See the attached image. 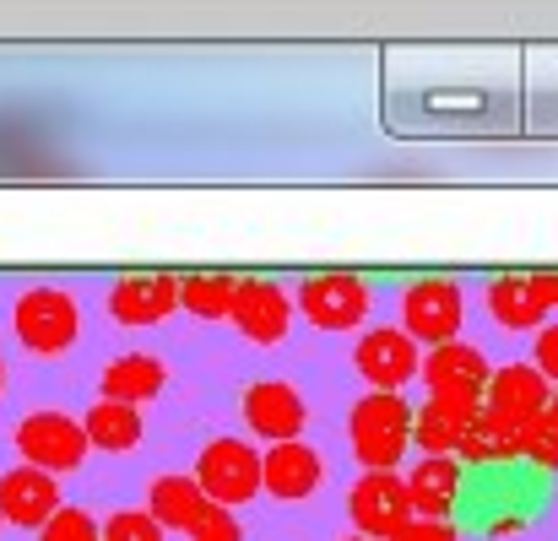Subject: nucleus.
Returning <instances> with one entry per match:
<instances>
[{
    "mask_svg": "<svg viewBox=\"0 0 558 541\" xmlns=\"http://www.w3.org/2000/svg\"><path fill=\"white\" fill-rule=\"evenodd\" d=\"M5 331L11 342L27 353L33 362H60L76 353L82 331H87V309H82V293L65 287V282H22L5 304Z\"/></svg>",
    "mask_w": 558,
    "mask_h": 541,
    "instance_id": "f257e3e1",
    "label": "nucleus"
},
{
    "mask_svg": "<svg viewBox=\"0 0 558 541\" xmlns=\"http://www.w3.org/2000/svg\"><path fill=\"white\" fill-rule=\"evenodd\" d=\"M515 444H521V460H526V466L558 471V428L548 422V411L532 417V422H521V428H515Z\"/></svg>",
    "mask_w": 558,
    "mask_h": 541,
    "instance_id": "b1692460",
    "label": "nucleus"
},
{
    "mask_svg": "<svg viewBox=\"0 0 558 541\" xmlns=\"http://www.w3.org/2000/svg\"><path fill=\"white\" fill-rule=\"evenodd\" d=\"M326 482V460L310 439H277L260 450V493H271L277 504H304L315 499Z\"/></svg>",
    "mask_w": 558,
    "mask_h": 541,
    "instance_id": "ddd939ff",
    "label": "nucleus"
},
{
    "mask_svg": "<svg viewBox=\"0 0 558 541\" xmlns=\"http://www.w3.org/2000/svg\"><path fill=\"white\" fill-rule=\"evenodd\" d=\"M548 422H554V428H558V395H554V401H548Z\"/></svg>",
    "mask_w": 558,
    "mask_h": 541,
    "instance_id": "2f4dec72",
    "label": "nucleus"
},
{
    "mask_svg": "<svg viewBox=\"0 0 558 541\" xmlns=\"http://www.w3.org/2000/svg\"><path fill=\"white\" fill-rule=\"evenodd\" d=\"M456 460L461 466H505V460H521V444H515V428L477 411L466 428H461V444H456Z\"/></svg>",
    "mask_w": 558,
    "mask_h": 541,
    "instance_id": "4be33fe9",
    "label": "nucleus"
},
{
    "mask_svg": "<svg viewBox=\"0 0 558 541\" xmlns=\"http://www.w3.org/2000/svg\"><path fill=\"white\" fill-rule=\"evenodd\" d=\"M98 541H163V526L147 509H114L109 520H98Z\"/></svg>",
    "mask_w": 558,
    "mask_h": 541,
    "instance_id": "bb28decb",
    "label": "nucleus"
},
{
    "mask_svg": "<svg viewBox=\"0 0 558 541\" xmlns=\"http://www.w3.org/2000/svg\"><path fill=\"white\" fill-rule=\"evenodd\" d=\"M423 368V347L401 325H364L353 336V373L369 390H407Z\"/></svg>",
    "mask_w": 558,
    "mask_h": 541,
    "instance_id": "9d476101",
    "label": "nucleus"
},
{
    "mask_svg": "<svg viewBox=\"0 0 558 541\" xmlns=\"http://www.w3.org/2000/svg\"><path fill=\"white\" fill-rule=\"evenodd\" d=\"M190 477L201 482L206 499L239 509V504L260 499V450H255L250 439H239V433H217V439L201 444Z\"/></svg>",
    "mask_w": 558,
    "mask_h": 541,
    "instance_id": "0eeeda50",
    "label": "nucleus"
},
{
    "mask_svg": "<svg viewBox=\"0 0 558 541\" xmlns=\"http://www.w3.org/2000/svg\"><path fill=\"white\" fill-rule=\"evenodd\" d=\"M342 541H374V537H359V531H353V537H342Z\"/></svg>",
    "mask_w": 558,
    "mask_h": 541,
    "instance_id": "473e14b6",
    "label": "nucleus"
},
{
    "mask_svg": "<svg viewBox=\"0 0 558 541\" xmlns=\"http://www.w3.org/2000/svg\"><path fill=\"white\" fill-rule=\"evenodd\" d=\"M38 541H98V520H93L82 504H60V509L38 526Z\"/></svg>",
    "mask_w": 558,
    "mask_h": 541,
    "instance_id": "a878e982",
    "label": "nucleus"
},
{
    "mask_svg": "<svg viewBox=\"0 0 558 541\" xmlns=\"http://www.w3.org/2000/svg\"><path fill=\"white\" fill-rule=\"evenodd\" d=\"M293 309L320 336H359L374 315V287L359 271H310L293 287Z\"/></svg>",
    "mask_w": 558,
    "mask_h": 541,
    "instance_id": "7ed1b4c3",
    "label": "nucleus"
},
{
    "mask_svg": "<svg viewBox=\"0 0 558 541\" xmlns=\"http://www.w3.org/2000/svg\"><path fill=\"white\" fill-rule=\"evenodd\" d=\"M104 315L120 331H153L180 315V271H120L104 287Z\"/></svg>",
    "mask_w": 558,
    "mask_h": 541,
    "instance_id": "6e6552de",
    "label": "nucleus"
},
{
    "mask_svg": "<svg viewBox=\"0 0 558 541\" xmlns=\"http://www.w3.org/2000/svg\"><path fill=\"white\" fill-rule=\"evenodd\" d=\"M169 379H174V368L158 358V353L125 347V353H114V358L98 368V395H109V401H131V406H147V401H158V395L169 390Z\"/></svg>",
    "mask_w": 558,
    "mask_h": 541,
    "instance_id": "f3484780",
    "label": "nucleus"
},
{
    "mask_svg": "<svg viewBox=\"0 0 558 541\" xmlns=\"http://www.w3.org/2000/svg\"><path fill=\"white\" fill-rule=\"evenodd\" d=\"M348 520L359 537L390 541L412 520V499H407V477L401 471H364L348 488Z\"/></svg>",
    "mask_w": 558,
    "mask_h": 541,
    "instance_id": "9b49d317",
    "label": "nucleus"
},
{
    "mask_svg": "<svg viewBox=\"0 0 558 541\" xmlns=\"http://www.w3.org/2000/svg\"><path fill=\"white\" fill-rule=\"evenodd\" d=\"M532 362L548 373V384H558V320L532 331Z\"/></svg>",
    "mask_w": 558,
    "mask_h": 541,
    "instance_id": "cd10ccee",
    "label": "nucleus"
},
{
    "mask_svg": "<svg viewBox=\"0 0 558 541\" xmlns=\"http://www.w3.org/2000/svg\"><path fill=\"white\" fill-rule=\"evenodd\" d=\"M233 271H185L180 276V315L201 325H228V298H233Z\"/></svg>",
    "mask_w": 558,
    "mask_h": 541,
    "instance_id": "5701e85b",
    "label": "nucleus"
},
{
    "mask_svg": "<svg viewBox=\"0 0 558 541\" xmlns=\"http://www.w3.org/2000/svg\"><path fill=\"white\" fill-rule=\"evenodd\" d=\"M348 450L364 471H396L412 450V401L401 390H364L348 406Z\"/></svg>",
    "mask_w": 558,
    "mask_h": 541,
    "instance_id": "f03ea898",
    "label": "nucleus"
},
{
    "mask_svg": "<svg viewBox=\"0 0 558 541\" xmlns=\"http://www.w3.org/2000/svg\"><path fill=\"white\" fill-rule=\"evenodd\" d=\"M201 504H206V493H201V482H195L190 471H163V477H153V488H147V515H153L163 531H190V520H195Z\"/></svg>",
    "mask_w": 558,
    "mask_h": 541,
    "instance_id": "412c9836",
    "label": "nucleus"
},
{
    "mask_svg": "<svg viewBox=\"0 0 558 541\" xmlns=\"http://www.w3.org/2000/svg\"><path fill=\"white\" fill-rule=\"evenodd\" d=\"M483 411V395L466 390H428L423 406H412V450L417 455H456L461 428Z\"/></svg>",
    "mask_w": 558,
    "mask_h": 541,
    "instance_id": "2eb2a0df",
    "label": "nucleus"
},
{
    "mask_svg": "<svg viewBox=\"0 0 558 541\" xmlns=\"http://www.w3.org/2000/svg\"><path fill=\"white\" fill-rule=\"evenodd\" d=\"M548 401H554V384H548V373L537 362H494V373L483 384V411L510 422V428L543 417Z\"/></svg>",
    "mask_w": 558,
    "mask_h": 541,
    "instance_id": "f8f14e48",
    "label": "nucleus"
},
{
    "mask_svg": "<svg viewBox=\"0 0 558 541\" xmlns=\"http://www.w3.org/2000/svg\"><path fill=\"white\" fill-rule=\"evenodd\" d=\"M190 541H244V526L233 520V509L228 504H217V499H206L201 509H195V520H190Z\"/></svg>",
    "mask_w": 558,
    "mask_h": 541,
    "instance_id": "393cba45",
    "label": "nucleus"
},
{
    "mask_svg": "<svg viewBox=\"0 0 558 541\" xmlns=\"http://www.w3.org/2000/svg\"><path fill=\"white\" fill-rule=\"evenodd\" d=\"M537 287H543V304L558 315V271L548 266V271H537Z\"/></svg>",
    "mask_w": 558,
    "mask_h": 541,
    "instance_id": "c756f323",
    "label": "nucleus"
},
{
    "mask_svg": "<svg viewBox=\"0 0 558 541\" xmlns=\"http://www.w3.org/2000/svg\"><path fill=\"white\" fill-rule=\"evenodd\" d=\"M466 287L456 276H439V271H423V276H407L401 293H396V325L417 342V347H434V342H450L466 331Z\"/></svg>",
    "mask_w": 558,
    "mask_h": 541,
    "instance_id": "20e7f679",
    "label": "nucleus"
},
{
    "mask_svg": "<svg viewBox=\"0 0 558 541\" xmlns=\"http://www.w3.org/2000/svg\"><path fill=\"white\" fill-rule=\"evenodd\" d=\"M5 379H11V368H5V353H0V395H5Z\"/></svg>",
    "mask_w": 558,
    "mask_h": 541,
    "instance_id": "7c9ffc66",
    "label": "nucleus"
},
{
    "mask_svg": "<svg viewBox=\"0 0 558 541\" xmlns=\"http://www.w3.org/2000/svg\"><path fill=\"white\" fill-rule=\"evenodd\" d=\"M11 444H16L22 466H38V471H54V477L82 471V460L93 455L82 417H71V411H60V406H33V411H22L16 428H11Z\"/></svg>",
    "mask_w": 558,
    "mask_h": 541,
    "instance_id": "39448f33",
    "label": "nucleus"
},
{
    "mask_svg": "<svg viewBox=\"0 0 558 541\" xmlns=\"http://www.w3.org/2000/svg\"><path fill=\"white\" fill-rule=\"evenodd\" d=\"M477 304H483V315H488L499 331H510V336H532L537 325L554 320V309L543 304L537 271H499V276H488L483 293H477Z\"/></svg>",
    "mask_w": 558,
    "mask_h": 541,
    "instance_id": "4468645a",
    "label": "nucleus"
},
{
    "mask_svg": "<svg viewBox=\"0 0 558 541\" xmlns=\"http://www.w3.org/2000/svg\"><path fill=\"white\" fill-rule=\"evenodd\" d=\"M417 373H423L428 390H466V395H483L494 362H488V353H483L472 336H450V342H434V347L423 353V368H417Z\"/></svg>",
    "mask_w": 558,
    "mask_h": 541,
    "instance_id": "6ab92c4d",
    "label": "nucleus"
},
{
    "mask_svg": "<svg viewBox=\"0 0 558 541\" xmlns=\"http://www.w3.org/2000/svg\"><path fill=\"white\" fill-rule=\"evenodd\" d=\"M390 541H461V531L450 520H428V515H412Z\"/></svg>",
    "mask_w": 558,
    "mask_h": 541,
    "instance_id": "c85d7f7f",
    "label": "nucleus"
},
{
    "mask_svg": "<svg viewBox=\"0 0 558 541\" xmlns=\"http://www.w3.org/2000/svg\"><path fill=\"white\" fill-rule=\"evenodd\" d=\"M407 477V499H412V515H428V520H450L456 504H461V488H466V466L456 455H417Z\"/></svg>",
    "mask_w": 558,
    "mask_h": 541,
    "instance_id": "a211bd4d",
    "label": "nucleus"
},
{
    "mask_svg": "<svg viewBox=\"0 0 558 541\" xmlns=\"http://www.w3.org/2000/svg\"><path fill=\"white\" fill-rule=\"evenodd\" d=\"M239 417H244V428H250L255 439H266V444H277V439H304V428H310V401H304V390H299L293 379L266 373V379H250V384L239 390Z\"/></svg>",
    "mask_w": 558,
    "mask_h": 541,
    "instance_id": "1a4fd4ad",
    "label": "nucleus"
},
{
    "mask_svg": "<svg viewBox=\"0 0 558 541\" xmlns=\"http://www.w3.org/2000/svg\"><path fill=\"white\" fill-rule=\"evenodd\" d=\"M60 504H65V499H60V477H54V471H38V466H11V471H0V526L38 531Z\"/></svg>",
    "mask_w": 558,
    "mask_h": 541,
    "instance_id": "dca6fc26",
    "label": "nucleus"
},
{
    "mask_svg": "<svg viewBox=\"0 0 558 541\" xmlns=\"http://www.w3.org/2000/svg\"><path fill=\"white\" fill-rule=\"evenodd\" d=\"M293 293L277 282V276H260V271H244L233 282V298H228V325L239 331V342L250 347H282L288 331H293Z\"/></svg>",
    "mask_w": 558,
    "mask_h": 541,
    "instance_id": "423d86ee",
    "label": "nucleus"
},
{
    "mask_svg": "<svg viewBox=\"0 0 558 541\" xmlns=\"http://www.w3.org/2000/svg\"><path fill=\"white\" fill-rule=\"evenodd\" d=\"M82 428H87V444L104 450V455H131V450H142V439H147L142 406L109 401V395H98V401L82 411Z\"/></svg>",
    "mask_w": 558,
    "mask_h": 541,
    "instance_id": "aec40b11",
    "label": "nucleus"
}]
</instances>
